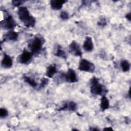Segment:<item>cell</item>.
<instances>
[{
	"label": "cell",
	"instance_id": "1",
	"mask_svg": "<svg viewBox=\"0 0 131 131\" xmlns=\"http://www.w3.org/2000/svg\"><path fill=\"white\" fill-rule=\"evenodd\" d=\"M17 14L19 19L27 27H33L35 24V18L30 15L26 7H20L17 10Z\"/></svg>",
	"mask_w": 131,
	"mask_h": 131
},
{
	"label": "cell",
	"instance_id": "2",
	"mask_svg": "<svg viewBox=\"0 0 131 131\" xmlns=\"http://www.w3.org/2000/svg\"><path fill=\"white\" fill-rule=\"evenodd\" d=\"M44 41L41 37L35 36L29 43L28 46L32 54L38 53L42 49Z\"/></svg>",
	"mask_w": 131,
	"mask_h": 131
},
{
	"label": "cell",
	"instance_id": "3",
	"mask_svg": "<svg viewBox=\"0 0 131 131\" xmlns=\"http://www.w3.org/2000/svg\"><path fill=\"white\" fill-rule=\"evenodd\" d=\"M90 90L92 94L96 95H101L103 93V86L99 83V80L95 77L91 80Z\"/></svg>",
	"mask_w": 131,
	"mask_h": 131
},
{
	"label": "cell",
	"instance_id": "4",
	"mask_svg": "<svg viewBox=\"0 0 131 131\" xmlns=\"http://www.w3.org/2000/svg\"><path fill=\"white\" fill-rule=\"evenodd\" d=\"M78 69L82 71L92 73L95 70V66L90 61L85 59H82L79 62Z\"/></svg>",
	"mask_w": 131,
	"mask_h": 131
},
{
	"label": "cell",
	"instance_id": "5",
	"mask_svg": "<svg viewBox=\"0 0 131 131\" xmlns=\"http://www.w3.org/2000/svg\"><path fill=\"white\" fill-rule=\"evenodd\" d=\"M1 25L6 29H11L16 25V23L11 15H8L5 19L4 23H1Z\"/></svg>",
	"mask_w": 131,
	"mask_h": 131
},
{
	"label": "cell",
	"instance_id": "6",
	"mask_svg": "<svg viewBox=\"0 0 131 131\" xmlns=\"http://www.w3.org/2000/svg\"><path fill=\"white\" fill-rule=\"evenodd\" d=\"M32 53L27 50H24L18 57V61L23 64L28 63L31 59Z\"/></svg>",
	"mask_w": 131,
	"mask_h": 131
},
{
	"label": "cell",
	"instance_id": "7",
	"mask_svg": "<svg viewBox=\"0 0 131 131\" xmlns=\"http://www.w3.org/2000/svg\"><path fill=\"white\" fill-rule=\"evenodd\" d=\"M69 51L75 56H81L82 55V52L79 45L75 41H73L69 45Z\"/></svg>",
	"mask_w": 131,
	"mask_h": 131
},
{
	"label": "cell",
	"instance_id": "8",
	"mask_svg": "<svg viewBox=\"0 0 131 131\" xmlns=\"http://www.w3.org/2000/svg\"><path fill=\"white\" fill-rule=\"evenodd\" d=\"M1 64L2 67L5 69L10 68L13 64L12 59L11 57L9 55L6 54H4Z\"/></svg>",
	"mask_w": 131,
	"mask_h": 131
},
{
	"label": "cell",
	"instance_id": "9",
	"mask_svg": "<svg viewBox=\"0 0 131 131\" xmlns=\"http://www.w3.org/2000/svg\"><path fill=\"white\" fill-rule=\"evenodd\" d=\"M66 79L67 81L69 82L73 83L77 81L76 74L75 72L72 69H69L65 75Z\"/></svg>",
	"mask_w": 131,
	"mask_h": 131
},
{
	"label": "cell",
	"instance_id": "10",
	"mask_svg": "<svg viewBox=\"0 0 131 131\" xmlns=\"http://www.w3.org/2000/svg\"><path fill=\"white\" fill-rule=\"evenodd\" d=\"M83 47L84 50L87 52H91L93 50L94 48V45H93L92 39L91 37L86 36L85 37L83 42Z\"/></svg>",
	"mask_w": 131,
	"mask_h": 131
},
{
	"label": "cell",
	"instance_id": "11",
	"mask_svg": "<svg viewBox=\"0 0 131 131\" xmlns=\"http://www.w3.org/2000/svg\"><path fill=\"white\" fill-rule=\"evenodd\" d=\"M66 2L64 0H52L50 1L51 7L53 10H59Z\"/></svg>",
	"mask_w": 131,
	"mask_h": 131
},
{
	"label": "cell",
	"instance_id": "12",
	"mask_svg": "<svg viewBox=\"0 0 131 131\" xmlns=\"http://www.w3.org/2000/svg\"><path fill=\"white\" fill-rule=\"evenodd\" d=\"M18 38V33L13 30L9 31L4 35V39L16 41Z\"/></svg>",
	"mask_w": 131,
	"mask_h": 131
},
{
	"label": "cell",
	"instance_id": "13",
	"mask_svg": "<svg viewBox=\"0 0 131 131\" xmlns=\"http://www.w3.org/2000/svg\"><path fill=\"white\" fill-rule=\"evenodd\" d=\"M77 105L73 101H70L68 103H66L62 107L59 109V111L62 110H69L71 111H74L76 110Z\"/></svg>",
	"mask_w": 131,
	"mask_h": 131
},
{
	"label": "cell",
	"instance_id": "14",
	"mask_svg": "<svg viewBox=\"0 0 131 131\" xmlns=\"http://www.w3.org/2000/svg\"><path fill=\"white\" fill-rule=\"evenodd\" d=\"M110 106L109 101L107 99V97H106L105 96H103L101 97V101H100V107L102 111H105V110H107L108 108Z\"/></svg>",
	"mask_w": 131,
	"mask_h": 131
},
{
	"label": "cell",
	"instance_id": "15",
	"mask_svg": "<svg viewBox=\"0 0 131 131\" xmlns=\"http://www.w3.org/2000/svg\"><path fill=\"white\" fill-rule=\"evenodd\" d=\"M56 67L55 64H52L48 67L46 72V75L48 77L52 78L53 75L56 73Z\"/></svg>",
	"mask_w": 131,
	"mask_h": 131
},
{
	"label": "cell",
	"instance_id": "16",
	"mask_svg": "<svg viewBox=\"0 0 131 131\" xmlns=\"http://www.w3.org/2000/svg\"><path fill=\"white\" fill-rule=\"evenodd\" d=\"M24 79L26 82H27L28 84L30 85L31 86L35 88L37 86L36 82H35L34 79H33L32 78L29 76H25V77H24Z\"/></svg>",
	"mask_w": 131,
	"mask_h": 131
},
{
	"label": "cell",
	"instance_id": "17",
	"mask_svg": "<svg viewBox=\"0 0 131 131\" xmlns=\"http://www.w3.org/2000/svg\"><path fill=\"white\" fill-rule=\"evenodd\" d=\"M122 71L125 72L129 71L130 69V64L128 61L126 60H123L121 61L120 63Z\"/></svg>",
	"mask_w": 131,
	"mask_h": 131
},
{
	"label": "cell",
	"instance_id": "18",
	"mask_svg": "<svg viewBox=\"0 0 131 131\" xmlns=\"http://www.w3.org/2000/svg\"><path fill=\"white\" fill-rule=\"evenodd\" d=\"M55 55L56 56L62 57V58H66V57L65 52L61 49V48L60 47L57 48V50L55 53Z\"/></svg>",
	"mask_w": 131,
	"mask_h": 131
},
{
	"label": "cell",
	"instance_id": "19",
	"mask_svg": "<svg viewBox=\"0 0 131 131\" xmlns=\"http://www.w3.org/2000/svg\"><path fill=\"white\" fill-rule=\"evenodd\" d=\"M8 115V111L5 108H1L0 109V117L2 118L6 117Z\"/></svg>",
	"mask_w": 131,
	"mask_h": 131
},
{
	"label": "cell",
	"instance_id": "20",
	"mask_svg": "<svg viewBox=\"0 0 131 131\" xmlns=\"http://www.w3.org/2000/svg\"><path fill=\"white\" fill-rule=\"evenodd\" d=\"M60 18L62 19H67L69 18V14L66 11H62L61 12L60 15Z\"/></svg>",
	"mask_w": 131,
	"mask_h": 131
},
{
	"label": "cell",
	"instance_id": "21",
	"mask_svg": "<svg viewBox=\"0 0 131 131\" xmlns=\"http://www.w3.org/2000/svg\"><path fill=\"white\" fill-rule=\"evenodd\" d=\"M48 79L42 78L41 79V83H40V88L44 87L45 86H46L48 84Z\"/></svg>",
	"mask_w": 131,
	"mask_h": 131
},
{
	"label": "cell",
	"instance_id": "22",
	"mask_svg": "<svg viewBox=\"0 0 131 131\" xmlns=\"http://www.w3.org/2000/svg\"><path fill=\"white\" fill-rule=\"evenodd\" d=\"M23 2L21 1H13L12 2V5L15 6V7H18L19 5H20Z\"/></svg>",
	"mask_w": 131,
	"mask_h": 131
},
{
	"label": "cell",
	"instance_id": "23",
	"mask_svg": "<svg viewBox=\"0 0 131 131\" xmlns=\"http://www.w3.org/2000/svg\"><path fill=\"white\" fill-rule=\"evenodd\" d=\"M98 25L99 26H105L106 25V21L103 18H102L101 19H100L99 22L98 23Z\"/></svg>",
	"mask_w": 131,
	"mask_h": 131
},
{
	"label": "cell",
	"instance_id": "24",
	"mask_svg": "<svg viewBox=\"0 0 131 131\" xmlns=\"http://www.w3.org/2000/svg\"><path fill=\"white\" fill-rule=\"evenodd\" d=\"M113 130V128L111 127H105L103 129V130Z\"/></svg>",
	"mask_w": 131,
	"mask_h": 131
},
{
	"label": "cell",
	"instance_id": "25",
	"mask_svg": "<svg viewBox=\"0 0 131 131\" xmlns=\"http://www.w3.org/2000/svg\"><path fill=\"white\" fill-rule=\"evenodd\" d=\"M126 17L127 18V19L128 20L130 21V13H128V14H127L126 16Z\"/></svg>",
	"mask_w": 131,
	"mask_h": 131
}]
</instances>
